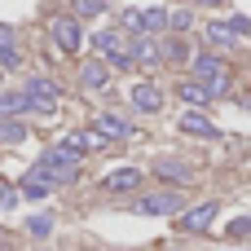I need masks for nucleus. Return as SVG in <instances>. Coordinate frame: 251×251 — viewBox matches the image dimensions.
<instances>
[{
    "label": "nucleus",
    "mask_w": 251,
    "mask_h": 251,
    "mask_svg": "<svg viewBox=\"0 0 251 251\" xmlns=\"http://www.w3.org/2000/svg\"><path fill=\"white\" fill-rule=\"evenodd\" d=\"M128 106H132L137 115H159V110H163V88L150 84V79H141V84L128 88Z\"/></svg>",
    "instance_id": "nucleus-5"
},
{
    "label": "nucleus",
    "mask_w": 251,
    "mask_h": 251,
    "mask_svg": "<svg viewBox=\"0 0 251 251\" xmlns=\"http://www.w3.org/2000/svg\"><path fill=\"white\" fill-rule=\"evenodd\" d=\"M31 115V97L26 93H0V119H18Z\"/></svg>",
    "instance_id": "nucleus-18"
},
{
    "label": "nucleus",
    "mask_w": 251,
    "mask_h": 251,
    "mask_svg": "<svg viewBox=\"0 0 251 251\" xmlns=\"http://www.w3.org/2000/svg\"><path fill=\"white\" fill-rule=\"evenodd\" d=\"M88 40H93L97 57H110V53L128 49V35H124V31H97V35H88Z\"/></svg>",
    "instance_id": "nucleus-16"
},
{
    "label": "nucleus",
    "mask_w": 251,
    "mask_h": 251,
    "mask_svg": "<svg viewBox=\"0 0 251 251\" xmlns=\"http://www.w3.org/2000/svg\"><path fill=\"white\" fill-rule=\"evenodd\" d=\"M159 49H163V62H181V66H190V40L185 35H172L168 31V40H159Z\"/></svg>",
    "instance_id": "nucleus-15"
},
{
    "label": "nucleus",
    "mask_w": 251,
    "mask_h": 251,
    "mask_svg": "<svg viewBox=\"0 0 251 251\" xmlns=\"http://www.w3.org/2000/svg\"><path fill=\"white\" fill-rule=\"evenodd\" d=\"M79 84L93 88V93H97V88H110V62H106V57H88V62L79 66Z\"/></svg>",
    "instance_id": "nucleus-12"
},
{
    "label": "nucleus",
    "mask_w": 251,
    "mask_h": 251,
    "mask_svg": "<svg viewBox=\"0 0 251 251\" xmlns=\"http://www.w3.org/2000/svg\"><path fill=\"white\" fill-rule=\"evenodd\" d=\"M194 26V4H176V9H168V31L172 35H185Z\"/></svg>",
    "instance_id": "nucleus-19"
},
{
    "label": "nucleus",
    "mask_w": 251,
    "mask_h": 251,
    "mask_svg": "<svg viewBox=\"0 0 251 251\" xmlns=\"http://www.w3.org/2000/svg\"><path fill=\"white\" fill-rule=\"evenodd\" d=\"M216 216H221V203H199V207H185V212L176 216V225H181L185 234H207V229L216 225Z\"/></svg>",
    "instance_id": "nucleus-6"
},
{
    "label": "nucleus",
    "mask_w": 251,
    "mask_h": 251,
    "mask_svg": "<svg viewBox=\"0 0 251 251\" xmlns=\"http://www.w3.org/2000/svg\"><path fill=\"white\" fill-rule=\"evenodd\" d=\"M159 181H168V185H176V190H185V185H194V168L185 163V159H154V168H150Z\"/></svg>",
    "instance_id": "nucleus-7"
},
{
    "label": "nucleus",
    "mask_w": 251,
    "mask_h": 251,
    "mask_svg": "<svg viewBox=\"0 0 251 251\" xmlns=\"http://www.w3.org/2000/svg\"><path fill=\"white\" fill-rule=\"evenodd\" d=\"M185 4H203V9H221V4H229V0H185Z\"/></svg>",
    "instance_id": "nucleus-28"
},
{
    "label": "nucleus",
    "mask_w": 251,
    "mask_h": 251,
    "mask_svg": "<svg viewBox=\"0 0 251 251\" xmlns=\"http://www.w3.org/2000/svg\"><path fill=\"white\" fill-rule=\"evenodd\" d=\"M0 251H4V247H0Z\"/></svg>",
    "instance_id": "nucleus-29"
},
{
    "label": "nucleus",
    "mask_w": 251,
    "mask_h": 251,
    "mask_svg": "<svg viewBox=\"0 0 251 251\" xmlns=\"http://www.w3.org/2000/svg\"><path fill=\"white\" fill-rule=\"evenodd\" d=\"M190 75L194 79H203L207 88H212V97H225V93H234V66L225 62V53H194L190 57Z\"/></svg>",
    "instance_id": "nucleus-1"
},
{
    "label": "nucleus",
    "mask_w": 251,
    "mask_h": 251,
    "mask_svg": "<svg viewBox=\"0 0 251 251\" xmlns=\"http://www.w3.org/2000/svg\"><path fill=\"white\" fill-rule=\"evenodd\" d=\"M49 40H53L57 53H79V44H84L88 35H84V26H79L75 13H62V18L49 22Z\"/></svg>",
    "instance_id": "nucleus-4"
},
{
    "label": "nucleus",
    "mask_w": 251,
    "mask_h": 251,
    "mask_svg": "<svg viewBox=\"0 0 251 251\" xmlns=\"http://www.w3.org/2000/svg\"><path fill=\"white\" fill-rule=\"evenodd\" d=\"M106 9H110V0H71V13H75L79 22H84V18H101Z\"/></svg>",
    "instance_id": "nucleus-20"
},
{
    "label": "nucleus",
    "mask_w": 251,
    "mask_h": 251,
    "mask_svg": "<svg viewBox=\"0 0 251 251\" xmlns=\"http://www.w3.org/2000/svg\"><path fill=\"white\" fill-rule=\"evenodd\" d=\"M49 229H53V216H35V221H31V234H35V238H44Z\"/></svg>",
    "instance_id": "nucleus-26"
},
{
    "label": "nucleus",
    "mask_w": 251,
    "mask_h": 251,
    "mask_svg": "<svg viewBox=\"0 0 251 251\" xmlns=\"http://www.w3.org/2000/svg\"><path fill=\"white\" fill-rule=\"evenodd\" d=\"M203 40H207L212 53H229V49L238 44V35L229 31V22H207V26H203Z\"/></svg>",
    "instance_id": "nucleus-14"
},
{
    "label": "nucleus",
    "mask_w": 251,
    "mask_h": 251,
    "mask_svg": "<svg viewBox=\"0 0 251 251\" xmlns=\"http://www.w3.org/2000/svg\"><path fill=\"white\" fill-rule=\"evenodd\" d=\"M128 53H132L137 66H159L163 62V49H159L154 35H128Z\"/></svg>",
    "instance_id": "nucleus-10"
},
{
    "label": "nucleus",
    "mask_w": 251,
    "mask_h": 251,
    "mask_svg": "<svg viewBox=\"0 0 251 251\" xmlns=\"http://www.w3.org/2000/svg\"><path fill=\"white\" fill-rule=\"evenodd\" d=\"M225 234H229V238H251V216H238Z\"/></svg>",
    "instance_id": "nucleus-24"
},
{
    "label": "nucleus",
    "mask_w": 251,
    "mask_h": 251,
    "mask_svg": "<svg viewBox=\"0 0 251 251\" xmlns=\"http://www.w3.org/2000/svg\"><path fill=\"white\" fill-rule=\"evenodd\" d=\"M0 49H13V26L0 22Z\"/></svg>",
    "instance_id": "nucleus-27"
},
{
    "label": "nucleus",
    "mask_w": 251,
    "mask_h": 251,
    "mask_svg": "<svg viewBox=\"0 0 251 251\" xmlns=\"http://www.w3.org/2000/svg\"><path fill=\"white\" fill-rule=\"evenodd\" d=\"M132 212L137 216H181L185 212V194L181 190H159V194H141L137 203H132Z\"/></svg>",
    "instance_id": "nucleus-3"
},
{
    "label": "nucleus",
    "mask_w": 251,
    "mask_h": 251,
    "mask_svg": "<svg viewBox=\"0 0 251 251\" xmlns=\"http://www.w3.org/2000/svg\"><path fill=\"white\" fill-rule=\"evenodd\" d=\"M168 31V9L163 4H146L141 9V35H159Z\"/></svg>",
    "instance_id": "nucleus-17"
},
{
    "label": "nucleus",
    "mask_w": 251,
    "mask_h": 251,
    "mask_svg": "<svg viewBox=\"0 0 251 251\" xmlns=\"http://www.w3.org/2000/svg\"><path fill=\"white\" fill-rule=\"evenodd\" d=\"M93 128H97V132H101L106 141H128V137H132V124H128L124 115H110V110H101Z\"/></svg>",
    "instance_id": "nucleus-13"
},
{
    "label": "nucleus",
    "mask_w": 251,
    "mask_h": 251,
    "mask_svg": "<svg viewBox=\"0 0 251 251\" xmlns=\"http://www.w3.org/2000/svg\"><path fill=\"white\" fill-rule=\"evenodd\" d=\"M0 141H26V128L18 119H0Z\"/></svg>",
    "instance_id": "nucleus-22"
},
{
    "label": "nucleus",
    "mask_w": 251,
    "mask_h": 251,
    "mask_svg": "<svg viewBox=\"0 0 251 251\" xmlns=\"http://www.w3.org/2000/svg\"><path fill=\"white\" fill-rule=\"evenodd\" d=\"M176 97H181L190 110H203V106H212V101H216V97H212V88H207L203 79H194V75L176 84Z\"/></svg>",
    "instance_id": "nucleus-11"
},
{
    "label": "nucleus",
    "mask_w": 251,
    "mask_h": 251,
    "mask_svg": "<svg viewBox=\"0 0 251 251\" xmlns=\"http://www.w3.org/2000/svg\"><path fill=\"white\" fill-rule=\"evenodd\" d=\"M141 181H146L141 168H115V172L101 176V190H106V194H137Z\"/></svg>",
    "instance_id": "nucleus-8"
},
{
    "label": "nucleus",
    "mask_w": 251,
    "mask_h": 251,
    "mask_svg": "<svg viewBox=\"0 0 251 251\" xmlns=\"http://www.w3.org/2000/svg\"><path fill=\"white\" fill-rule=\"evenodd\" d=\"M176 128L185 132V137H203V141H221V128L203 115V110H185L181 119H176Z\"/></svg>",
    "instance_id": "nucleus-9"
},
{
    "label": "nucleus",
    "mask_w": 251,
    "mask_h": 251,
    "mask_svg": "<svg viewBox=\"0 0 251 251\" xmlns=\"http://www.w3.org/2000/svg\"><path fill=\"white\" fill-rule=\"evenodd\" d=\"M18 194H26V199H44V194H49V185H44L35 172H26V176L18 181Z\"/></svg>",
    "instance_id": "nucleus-21"
},
{
    "label": "nucleus",
    "mask_w": 251,
    "mask_h": 251,
    "mask_svg": "<svg viewBox=\"0 0 251 251\" xmlns=\"http://www.w3.org/2000/svg\"><path fill=\"white\" fill-rule=\"evenodd\" d=\"M13 203H18V190H13V185H4V181H0V212H9V207H13Z\"/></svg>",
    "instance_id": "nucleus-25"
},
{
    "label": "nucleus",
    "mask_w": 251,
    "mask_h": 251,
    "mask_svg": "<svg viewBox=\"0 0 251 251\" xmlns=\"http://www.w3.org/2000/svg\"><path fill=\"white\" fill-rule=\"evenodd\" d=\"M22 93L31 97V110L35 115H57V101H62V84L49 79V75H26Z\"/></svg>",
    "instance_id": "nucleus-2"
},
{
    "label": "nucleus",
    "mask_w": 251,
    "mask_h": 251,
    "mask_svg": "<svg viewBox=\"0 0 251 251\" xmlns=\"http://www.w3.org/2000/svg\"><path fill=\"white\" fill-rule=\"evenodd\" d=\"M225 22H229V31H234L238 40H243V35H251V18H243V13H229Z\"/></svg>",
    "instance_id": "nucleus-23"
}]
</instances>
